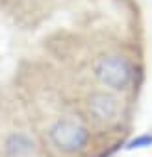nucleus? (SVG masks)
Wrapping results in <instances>:
<instances>
[{"instance_id": "obj_1", "label": "nucleus", "mask_w": 152, "mask_h": 157, "mask_svg": "<svg viewBox=\"0 0 152 157\" xmlns=\"http://www.w3.org/2000/svg\"><path fill=\"white\" fill-rule=\"evenodd\" d=\"M39 139L54 157H86L95 144V129L80 111H61L41 126Z\"/></svg>"}, {"instance_id": "obj_2", "label": "nucleus", "mask_w": 152, "mask_h": 157, "mask_svg": "<svg viewBox=\"0 0 152 157\" xmlns=\"http://www.w3.org/2000/svg\"><path fill=\"white\" fill-rule=\"evenodd\" d=\"M89 74L95 83L115 94H124L135 85V65L119 50H102L93 56Z\"/></svg>"}, {"instance_id": "obj_3", "label": "nucleus", "mask_w": 152, "mask_h": 157, "mask_svg": "<svg viewBox=\"0 0 152 157\" xmlns=\"http://www.w3.org/2000/svg\"><path fill=\"white\" fill-rule=\"evenodd\" d=\"M80 113L95 131H111L122 124L124 105L121 94H115L98 85L87 89L80 102Z\"/></svg>"}, {"instance_id": "obj_4", "label": "nucleus", "mask_w": 152, "mask_h": 157, "mask_svg": "<svg viewBox=\"0 0 152 157\" xmlns=\"http://www.w3.org/2000/svg\"><path fill=\"white\" fill-rule=\"evenodd\" d=\"M43 144L39 135L32 126L22 124L21 120L2 129L0 135V151L2 157H37Z\"/></svg>"}]
</instances>
